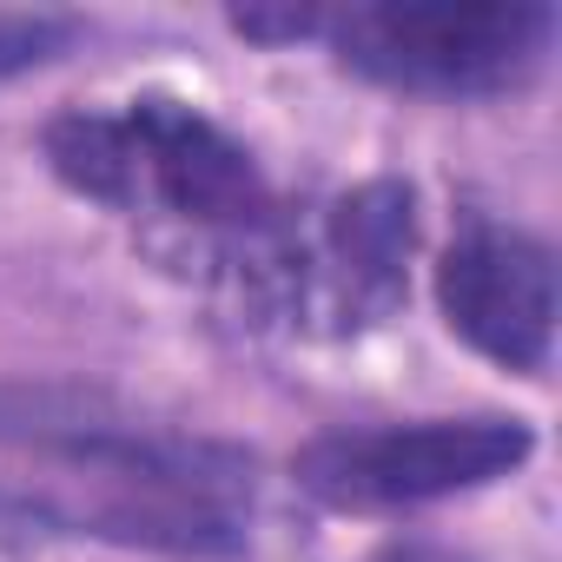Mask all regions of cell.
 <instances>
[{"instance_id":"cell-1","label":"cell","mask_w":562,"mask_h":562,"mask_svg":"<svg viewBox=\"0 0 562 562\" xmlns=\"http://www.w3.org/2000/svg\"><path fill=\"white\" fill-rule=\"evenodd\" d=\"M0 450H27L93 483L100 536L172 555H232L245 536L251 457L146 424L100 391L0 384Z\"/></svg>"},{"instance_id":"cell-2","label":"cell","mask_w":562,"mask_h":562,"mask_svg":"<svg viewBox=\"0 0 562 562\" xmlns=\"http://www.w3.org/2000/svg\"><path fill=\"white\" fill-rule=\"evenodd\" d=\"M47 166L80 199L153 225L205 278H218L285 218L258 159L199 106L146 93L106 113H60L47 126Z\"/></svg>"},{"instance_id":"cell-3","label":"cell","mask_w":562,"mask_h":562,"mask_svg":"<svg viewBox=\"0 0 562 562\" xmlns=\"http://www.w3.org/2000/svg\"><path fill=\"white\" fill-rule=\"evenodd\" d=\"M417 251V192L397 179H371L331 199L312 225L278 218L232 271L225 285L251 318L292 331H364L404 305V278Z\"/></svg>"},{"instance_id":"cell-4","label":"cell","mask_w":562,"mask_h":562,"mask_svg":"<svg viewBox=\"0 0 562 562\" xmlns=\"http://www.w3.org/2000/svg\"><path fill=\"white\" fill-rule=\"evenodd\" d=\"M318 41L371 87L417 100H496L536 80L555 14L536 0H364L318 14Z\"/></svg>"},{"instance_id":"cell-5","label":"cell","mask_w":562,"mask_h":562,"mask_svg":"<svg viewBox=\"0 0 562 562\" xmlns=\"http://www.w3.org/2000/svg\"><path fill=\"white\" fill-rule=\"evenodd\" d=\"M536 450V430L503 411L476 417H417V424H384V430H331L312 437L292 457V476L312 503L345 509V516H391V509H424L443 496H470L522 470Z\"/></svg>"},{"instance_id":"cell-6","label":"cell","mask_w":562,"mask_h":562,"mask_svg":"<svg viewBox=\"0 0 562 562\" xmlns=\"http://www.w3.org/2000/svg\"><path fill=\"white\" fill-rule=\"evenodd\" d=\"M437 305L470 351L542 378L555 351V251L536 232L463 218L437 265Z\"/></svg>"},{"instance_id":"cell-7","label":"cell","mask_w":562,"mask_h":562,"mask_svg":"<svg viewBox=\"0 0 562 562\" xmlns=\"http://www.w3.org/2000/svg\"><path fill=\"white\" fill-rule=\"evenodd\" d=\"M74 34H80V21H67V14H0V80L47 67Z\"/></svg>"}]
</instances>
